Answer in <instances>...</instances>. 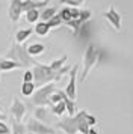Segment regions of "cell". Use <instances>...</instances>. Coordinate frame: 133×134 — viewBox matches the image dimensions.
<instances>
[{"instance_id":"6da1fadb","label":"cell","mask_w":133,"mask_h":134,"mask_svg":"<svg viewBox=\"0 0 133 134\" xmlns=\"http://www.w3.org/2000/svg\"><path fill=\"white\" fill-rule=\"evenodd\" d=\"M71 66L65 65V68H62V71L56 72L53 71L50 65H45V63H39V62H35L33 66H32V72H33V83L35 86L41 87V86H45L48 83H56L59 81L65 74L70 72Z\"/></svg>"},{"instance_id":"7a4b0ae2","label":"cell","mask_w":133,"mask_h":134,"mask_svg":"<svg viewBox=\"0 0 133 134\" xmlns=\"http://www.w3.org/2000/svg\"><path fill=\"white\" fill-rule=\"evenodd\" d=\"M100 56H101V50L97 47L95 44H88L86 45V50L83 53V60H82V74H80V81H85L89 75L91 69L95 66L98 60H100Z\"/></svg>"},{"instance_id":"3957f363","label":"cell","mask_w":133,"mask_h":134,"mask_svg":"<svg viewBox=\"0 0 133 134\" xmlns=\"http://www.w3.org/2000/svg\"><path fill=\"white\" fill-rule=\"evenodd\" d=\"M3 57L11 59V60L20 63L21 68H30V66H33V63L36 62L29 56L26 45H20V44H15V42L8 48V51H6V54Z\"/></svg>"},{"instance_id":"277c9868","label":"cell","mask_w":133,"mask_h":134,"mask_svg":"<svg viewBox=\"0 0 133 134\" xmlns=\"http://www.w3.org/2000/svg\"><path fill=\"white\" fill-rule=\"evenodd\" d=\"M56 83H48L45 86L38 87L36 92L32 95V104L36 107H50V97L56 91Z\"/></svg>"},{"instance_id":"5b68a950","label":"cell","mask_w":133,"mask_h":134,"mask_svg":"<svg viewBox=\"0 0 133 134\" xmlns=\"http://www.w3.org/2000/svg\"><path fill=\"white\" fill-rule=\"evenodd\" d=\"M79 118L77 113L76 116H66V118H62L60 121H58L56 124V128L64 131V134H79Z\"/></svg>"},{"instance_id":"8992f818","label":"cell","mask_w":133,"mask_h":134,"mask_svg":"<svg viewBox=\"0 0 133 134\" xmlns=\"http://www.w3.org/2000/svg\"><path fill=\"white\" fill-rule=\"evenodd\" d=\"M77 72H79V65L76 63L74 66H71L70 72H68L70 80H68L66 87L64 89L66 98H70L73 101H76V98H77Z\"/></svg>"},{"instance_id":"52a82bcc","label":"cell","mask_w":133,"mask_h":134,"mask_svg":"<svg viewBox=\"0 0 133 134\" xmlns=\"http://www.w3.org/2000/svg\"><path fill=\"white\" fill-rule=\"evenodd\" d=\"M26 130H27L29 133H33V134H56L53 127L39 122L38 119H35L33 116L27 119V122H26Z\"/></svg>"},{"instance_id":"ba28073f","label":"cell","mask_w":133,"mask_h":134,"mask_svg":"<svg viewBox=\"0 0 133 134\" xmlns=\"http://www.w3.org/2000/svg\"><path fill=\"white\" fill-rule=\"evenodd\" d=\"M9 113H11V116L14 118V121L21 122L24 119L26 113H27V107H26V104H24L20 98H14L11 105H9Z\"/></svg>"},{"instance_id":"9c48e42d","label":"cell","mask_w":133,"mask_h":134,"mask_svg":"<svg viewBox=\"0 0 133 134\" xmlns=\"http://www.w3.org/2000/svg\"><path fill=\"white\" fill-rule=\"evenodd\" d=\"M24 14L23 11V0H11L8 6V17L12 23H18L21 20V15Z\"/></svg>"},{"instance_id":"30bf717a","label":"cell","mask_w":133,"mask_h":134,"mask_svg":"<svg viewBox=\"0 0 133 134\" xmlns=\"http://www.w3.org/2000/svg\"><path fill=\"white\" fill-rule=\"evenodd\" d=\"M103 17L106 18V21L114 27L115 30H121L122 18H121V14L115 9V6H110L108 11H104V12H103Z\"/></svg>"},{"instance_id":"8fae6325","label":"cell","mask_w":133,"mask_h":134,"mask_svg":"<svg viewBox=\"0 0 133 134\" xmlns=\"http://www.w3.org/2000/svg\"><path fill=\"white\" fill-rule=\"evenodd\" d=\"M62 23L66 24L74 20H80V8H71V6H64L60 11H58Z\"/></svg>"},{"instance_id":"7c38bea8","label":"cell","mask_w":133,"mask_h":134,"mask_svg":"<svg viewBox=\"0 0 133 134\" xmlns=\"http://www.w3.org/2000/svg\"><path fill=\"white\" fill-rule=\"evenodd\" d=\"M52 111H50V109L48 107H36L35 110H33V118L35 119H38L39 122H42V124H47V125H50V119H52Z\"/></svg>"},{"instance_id":"4fadbf2b","label":"cell","mask_w":133,"mask_h":134,"mask_svg":"<svg viewBox=\"0 0 133 134\" xmlns=\"http://www.w3.org/2000/svg\"><path fill=\"white\" fill-rule=\"evenodd\" d=\"M26 47H27V53H29V56L32 59L44 54V51H45V45L42 42H32L29 45H26Z\"/></svg>"},{"instance_id":"5bb4252c","label":"cell","mask_w":133,"mask_h":134,"mask_svg":"<svg viewBox=\"0 0 133 134\" xmlns=\"http://www.w3.org/2000/svg\"><path fill=\"white\" fill-rule=\"evenodd\" d=\"M33 33V29L30 27H26V29H18L15 32V44H20V45H24V42L32 36Z\"/></svg>"},{"instance_id":"9a60e30c","label":"cell","mask_w":133,"mask_h":134,"mask_svg":"<svg viewBox=\"0 0 133 134\" xmlns=\"http://www.w3.org/2000/svg\"><path fill=\"white\" fill-rule=\"evenodd\" d=\"M33 32H35V35L44 38V36H48V35H50L52 27H50V24L45 23V21H38V23L33 26Z\"/></svg>"},{"instance_id":"2e32d148","label":"cell","mask_w":133,"mask_h":134,"mask_svg":"<svg viewBox=\"0 0 133 134\" xmlns=\"http://www.w3.org/2000/svg\"><path fill=\"white\" fill-rule=\"evenodd\" d=\"M18 68H21V65L17 63V62L11 60V59L3 57L2 62H0V72H11L14 69H18Z\"/></svg>"},{"instance_id":"e0dca14e","label":"cell","mask_w":133,"mask_h":134,"mask_svg":"<svg viewBox=\"0 0 133 134\" xmlns=\"http://www.w3.org/2000/svg\"><path fill=\"white\" fill-rule=\"evenodd\" d=\"M54 15H58V8L56 6H45L44 9H41V20L39 21L48 23Z\"/></svg>"},{"instance_id":"ac0fdd59","label":"cell","mask_w":133,"mask_h":134,"mask_svg":"<svg viewBox=\"0 0 133 134\" xmlns=\"http://www.w3.org/2000/svg\"><path fill=\"white\" fill-rule=\"evenodd\" d=\"M24 18L30 24H36L41 20V11L39 9H30L27 12H24Z\"/></svg>"},{"instance_id":"d6986e66","label":"cell","mask_w":133,"mask_h":134,"mask_svg":"<svg viewBox=\"0 0 133 134\" xmlns=\"http://www.w3.org/2000/svg\"><path fill=\"white\" fill-rule=\"evenodd\" d=\"M36 92V86L35 83H21V87H20V93L21 97H26V98H32V95Z\"/></svg>"},{"instance_id":"ffe728a7","label":"cell","mask_w":133,"mask_h":134,"mask_svg":"<svg viewBox=\"0 0 133 134\" xmlns=\"http://www.w3.org/2000/svg\"><path fill=\"white\" fill-rule=\"evenodd\" d=\"M66 54L60 56V57H58V59H54L52 63H48L50 65V68L53 69V71H56V72H59V71H62V68H65V63H66Z\"/></svg>"},{"instance_id":"44dd1931","label":"cell","mask_w":133,"mask_h":134,"mask_svg":"<svg viewBox=\"0 0 133 134\" xmlns=\"http://www.w3.org/2000/svg\"><path fill=\"white\" fill-rule=\"evenodd\" d=\"M65 98H66L65 92L60 91V89H56V91L52 93V97H50V107L54 105V104H58V103H62Z\"/></svg>"},{"instance_id":"7402d4cb","label":"cell","mask_w":133,"mask_h":134,"mask_svg":"<svg viewBox=\"0 0 133 134\" xmlns=\"http://www.w3.org/2000/svg\"><path fill=\"white\" fill-rule=\"evenodd\" d=\"M50 111H52V115L53 116H58V118H62V116L66 113V109H65V103L62 101V103H58L52 105L50 107Z\"/></svg>"},{"instance_id":"603a6c76","label":"cell","mask_w":133,"mask_h":134,"mask_svg":"<svg viewBox=\"0 0 133 134\" xmlns=\"http://www.w3.org/2000/svg\"><path fill=\"white\" fill-rule=\"evenodd\" d=\"M11 134H27L26 124H23V122H18V121H12Z\"/></svg>"},{"instance_id":"cb8c5ba5","label":"cell","mask_w":133,"mask_h":134,"mask_svg":"<svg viewBox=\"0 0 133 134\" xmlns=\"http://www.w3.org/2000/svg\"><path fill=\"white\" fill-rule=\"evenodd\" d=\"M64 103H65L66 115H68V116H76V113L79 111L76 101H73V99H70V98H65V99H64Z\"/></svg>"},{"instance_id":"d4e9b609","label":"cell","mask_w":133,"mask_h":134,"mask_svg":"<svg viewBox=\"0 0 133 134\" xmlns=\"http://www.w3.org/2000/svg\"><path fill=\"white\" fill-rule=\"evenodd\" d=\"M62 5H65V6H71V8H79L82 6L85 3V0H59Z\"/></svg>"},{"instance_id":"484cf974","label":"cell","mask_w":133,"mask_h":134,"mask_svg":"<svg viewBox=\"0 0 133 134\" xmlns=\"http://www.w3.org/2000/svg\"><path fill=\"white\" fill-rule=\"evenodd\" d=\"M91 17H92L91 9H80V21L82 23H89Z\"/></svg>"},{"instance_id":"4316f807","label":"cell","mask_w":133,"mask_h":134,"mask_svg":"<svg viewBox=\"0 0 133 134\" xmlns=\"http://www.w3.org/2000/svg\"><path fill=\"white\" fill-rule=\"evenodd\" d=\"M48 24H50V27H52V29H58V27H60L64 23H62V20H60L59 14H58V15H54L53 18L48 21Z\"/></svg>"},{"instance_id":"83f0119b","label":"cell","mask_w":133,"mask_h":134,"mask_svg":"<svg viewBox=\"0 0 133 134\" xmlns=\"http://www.w3.org/2000/svg\"><path fill=\"white\" fill-rule=\"evenodd\" d=\"M23 83H33V72H32V69H26L23 72Z\"/></svg>"},{"instance_id":"f1b7e54d","label":"cell","mask_w":133,"mask_h":134,"mask_svg":"<svg viewBox=\"0 0 133 134\" xmlns=\"http://www.w3.org/2000/svg\"><path fill=\"white\" fill-rule=\"evenodd\" d=\"M86 122H88V125L92 128V127H95V125H97V122H98V121H97V118H95L94 115L86 113Z\"/></svg>"},{"instance_id":"f546056e","label":"cell","mask_w":133,"mask_h":134,"mask_svg":"<svg viewBox=\"0 0 133 134\" xmlns=\"http://www.w3.org/2000/svg\"><path fill=\"white\" fill-rule=\"evenodd\" d=\"M0 134H11V128L6 122H0Z\"/></svg>"},{"instance_id":"4dcf8cb0","label":"cell","mask_w":133,"mask_h":134,"mask_svg":"<svg viewBox=\"0 0 133 134\" xmlns=\"http://www.w3.org/2000/svg\"><path fill=\"white\" fill-rule=\"evenodd\" d=\"M5 119H8V116H6L5 113L0 110V122H5Z\"/></svg>"},{"instance_id":"1f68e13d","label":"cell","mask_w":133,"mask_h":134,"mask_svg":"<svg viewBox=\"0 0 133 134\" xmlns=\"http://www.w3.org/2000/svg\"><path fill=\"white\" fill-rule=\"evenodd\" d=\"M89 134H100L98 131H97L95 128H91V131H89Z\"/></svg>"},{"instance_id":"d6a6232c","label":"cell","mask_w":133,"mask_h":134,"mask_svg":"<svg viewBox=\"0 0 133 134\" xmlns=\"http://www.w3.org/2000/svg\"><path fill=\"white\" fill-rule=\"evenodd\" d=\"M35 2H39V3H44V2H47V3H48V0H35Z\"/></svg>"},{"instance_id":"836d02e7","label":"cell","mask_w":133,"mask_h":134,"mask_svg":"<svg viewBox=\"0 0 133 134\" xmlns=\"http://www.w3.org/2000/svg\"><path fill=\"white\" fill-rule=\"evenodd\" d=\"M27 134H33V133H29V131H27Z\"/></svg>"},{"instance_id":"e575fe53","label":"cell","mask_w":133,"mask_h":134,"mask_svg":"<svg viewBox=\"0 0 133 134\" xmlns=\"http://www.w3.org/2000/svg\"><path fill=\"white\" fill-rule=\"evenodd\" d=\"M0 98H2V93H0Z\"/></svg>"},{"instance_id":"d590c367","label":"cell","mask_w":133,"mask_h":134,"mask_svg":"<svg viewBox=\"0 0 133 134\" xmlns=\"http://www.w3.org/2000/svg\"><path fill=\"white\" fill-rule=\"evenodd\" d=\"M0 75H2V72H0Z\"/></svg>"},{"instance_id":"8d00e7d4","label":"cell","mask_w":133,"mask_h":134,"mask_svg":"<svg viewBox=\"0 0 133 134\" xmlns=\"http://www.w3.org/2000/svg\"><path fill=\"white\" fill-rule=\"evenodd\" d=\"M48 2H50V0H48Z\"/></svg>"}]
</instances>
